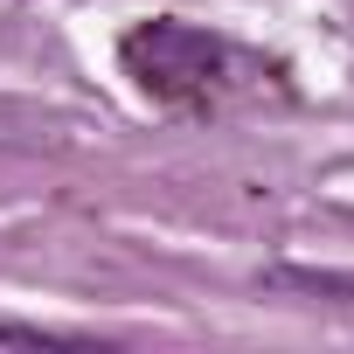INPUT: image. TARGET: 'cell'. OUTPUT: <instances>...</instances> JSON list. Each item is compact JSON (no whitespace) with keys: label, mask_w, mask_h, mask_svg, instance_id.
I'll return each mask as SVG.
<instances>
[{"label":"cell","mask_w":354,"mask_h":354,"mask_svg":"<svg viewBox=\"0 0 354 354\" xmlns=\"http://www.w3.org/2000/svg\"><path fill=\"white\" fill-rule=\"evenodd\" d=\"M118 56H125V77L153 104H195V97H209L223 84V63H230V49L216 35L188 28V21H139L118 42Z\"/></svg>","instance_id":"cell-1"},{"label":"cell","mask_w":354,"mask_h":354,"mask_svg":"<svg viewBox=\"0 0 354 354\" xmlns=\"http://www.w3.org/2000/svg\"><path fill=\"white\" fill-rule=\"evenodd\" d=\"M0 340H8V347H63L56 333H42V326H15V319H0Z\"/></svg>","instance_id":"cell-2"}]
</instances>
